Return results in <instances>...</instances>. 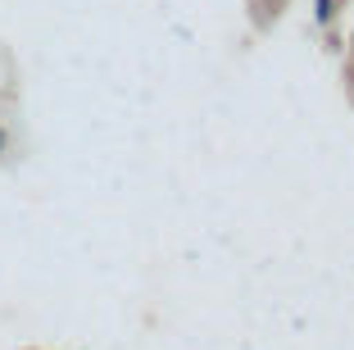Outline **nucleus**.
Segmentation results:
<instances>
[{
	"label": "nucleus",
	"instance_id": "nucleus-1",
	"mask_svg": "<svg viewBox=\"0 0 354 350\" xmlns=\"http://www.w3.org/2000/svg\"><path fill=\"white\" fill-rule=\"evenodd\" d=\"M318 19H332V0H318Z\"/></svg>",
	"mask_w": 354,
	"mask_h": 350
}]
</instances>
